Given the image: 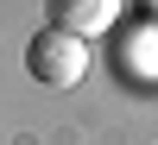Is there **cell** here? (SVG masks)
Wrapping results in <instances>:
<instances>
[{"instance_id":"6da1fadb","label":"cell","mask_w":158,"mask_h":145,"mask_svg":"<svg viewBox=\"0 0 158 145\" xmlns=\"http://www.w3.org/2000/svg\"><path fill=\"white\" fill-rule=\"evenodd\" d=\"M25 70L44 88H76L89 76V38L63 32V25H38L32 44H25Z\"/></svg>"},{"instance_id":"7a4b0ae2","label":"cell","mask_w":158,"mask_h":145,"mask_svg":"<svg viewBox=\"0 0 158 145\" xmlns=\"http://www.w3.org/2000/svg\"><path fill=\"white\" fill-rule=\"evenodd\" d=\"M120 19V0H44V25H63L76 38H101Z\"/></svg>"}]
</instances>
